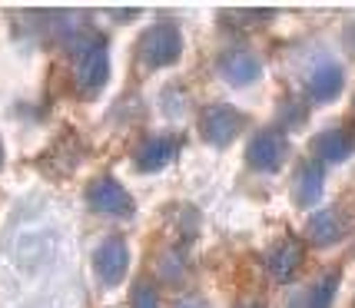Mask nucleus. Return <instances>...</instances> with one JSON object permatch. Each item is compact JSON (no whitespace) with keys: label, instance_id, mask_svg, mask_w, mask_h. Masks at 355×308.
<instances>
[{"label":"nucleus","instance_id":"nucleus-1","mask_svg":"<svg viewBox=\"0 0 355 308\" xmlns=\"http://www.w3.org/2000/svg\"><path fill=\"white\" fill-rule=\"evenodd\" d=\"M183 50V40H180V30L173 24H156L153 30H146V37L139 40V57L146 66H166L180 57Z\"/></svg>","mask_w":355,"mask_h":308},{"label":"nucleus","instance_id":"nucleus-2","mask_svg":"<svg viewBox=\"0 0 355 308\" xmlns=\"http://www.w3.org/2000/svg\"><path fill=\"white\" fill-rule=\"evenodd\" d=\"M107 73H110V60H107V44L103 40H93L90 46H83L77 57V80L80 87L87 93L100 90L107 83Z\"/></svg>","mask_w":355,"mask_h":308},{"label":"nucleus","instance_id":"nucleus-3","mask_svg":"<svg viewBox=\"0 0 355 308\" xmlns=\"http://www.w3.org/2000/svg\"><path fill=\"white\" fill-rule=\"evenodd\" d=\"M202 136L209 139V143H230L232 136H239V129L246 126V116L239 113V109L232 107H209L206 113H202Z\"/></svg>","mask_w":355,"mask_h":308},{"label":"nucleus","instance_id":"nucleus-4","mask_svg":"<svg viewBox=\"0 0 355 308\" xmlns=\"http://www.w3.org/2000/svg\"><path fill=\"white\" fill-rule=\"evenodd\" d=\"M90 206L103 216H130L133 212V199L120 183L113 179H96L90 185Z\"/></svg>","mask_w":355,"mask_h":308},{"label":"nucleus","instance_id":"nucleus-5","mask_svg":"<svg viewBox=\"0 0 355 308\" xmlns=\"http://www.w3.org/2000/svg\"><path fill=\"white\" fill-rule=\"evenodd\" d=\"M246 159L256 166V170H279L282 159H286V136L276 133V129H266L249 143Z\"/></svg>","mask_w":355,"mask_h":308},{"label":"nucleus","instance_id":"nucleus-6","mask_svg":"<svg viewBox=\"0 0 355 308\" xmlns=\"http://www.w3.org/2000/svg\"><path fill=\"white\" fill-rule=\"evenodd\" d=\"M93 265H96V272H100V278H103L107 285H116V282H123L126 265H130V252H126L123 239H107L103 246L96 248V255H93Z\"/></svg>","mask_w":355,"mask_h":308},{"label":"nucleus","instance_id":"nucleus-7","mask_svg":"<svg viewBox=\"0 0 355 308\" xmlns=\"http://www.w3.org/2000/svg\"><path fill=\"white\" fill-rule=\"evenodd\" d=\"M176 150H180V143H176L173 136H150V139H143V146L137 150V166H139V170H159V166L173 163Z\"/></svg>","mask_w":355,"mask_h":308},{"label":"nucleus","instance_id":"nucleus-8","mask_svg":"<svg viewBox=\"0 0 355 308\" xmlns=\"http://www.w3.org/2000/svg\"><path fill=\"white\" fill-rule=\"evenodd\" d=\"M293 192L299 206H312V202L319 199V192H322V163L306 159L293 176Z\"/></svg>","mask_w":355,"mask_h":308},{"label":"nucleus","instance_id":"nucleus-9","mask_svg":"<svg viewBox=\"0 0 355 308\" xmlns=\"http://www.w3.org/2000/svg\"><path fill=\"white\" fill-rule=\"evenodd\" d=\"M355 143L349 133H342V129H329L322 136L312 143V153H315V163H339L345 156H352Z\"/></svg>","mask_w":355,"mask_h":308},{"label":"nucleus","instance_id":"nucleus-10","mask_svg":"<svg viewBox=\"0 0 355 308\" xmlns=\"http://www.w3.org/2000/svg\"><path fill=\"white\" fill-rule=\"evenodd\" d=\"M345 235V219L336 212V209H325V212H315L309 219V239L315 246H332Z\"/></svg>","mask_w":355,"mask_h":308},{"label":"nucleus","instance_id":"nucleus-11","mask_svg":"<svg viewBox=\"0 0 355 308\" xmlns=\"http://www.w3.org/2000/svg\"><path fill=\"white\" fill-rule=\"evenodd\" d=\"M219 73L230 80V83L243 87V83H252V80L259 77V60L249 57V53H226L223 63H219Z\"/></svg>","mask_w":355,"mask_h":308},{"label":"nucleus","instance_id":"nucleus-12","mask_svg":"<svg viewBox=\"0 0 355 308\" xmlns=\"http://www.w3.org/2000/svg\"><path fill=\"white\" fill-rule=\"evenodd\" d=\"M342 90V70L336 63H322L319 70H312L309 77V96L312 100H332Z\"/></svg>","mask_w":355,"mask_h":308},{"label":"nucleus","instance_id":"nucleus-13","mask_svg":"<svg viewBox=\"0 0 355 308\" xmlns=\"http://www.w3.org/2000/svg\"><path fill=\"white\" fill-rule=\"evenodd\" d=\"M299 265H302V246H295V242H282V246L269 255V272L276 278L293 275Z\"/></svg>","mask_w":355,"mask_h":308},{"label":"nucleus","instance_id":"nucleus-14","mask_svg":"<svg viewBox=\"0 0 355 308\" xmlns=\"http://www.w3.org/2000/svg\"><path fill=\"white\" fill-rule=\"evenodd\" d=\"M332 292H336V278L325 275V278H319V282L312 285L309 292L295 295L289 308H329L332 305Z\"/></svg>","mask_w":355,"mask_h":308},{"label":"nucleus","instance_id":"nucleus-15","mask_svg":"<svg viewBox=\"0 0 355 308\" xmlns=\"http://www.w3.org/2000/svg\"><path fill=\"white\" fill-rule=\"evenodd\" d=\"M133 308H156V292L150 282H139L133 292Z\"/></svg>","mask_w":355,"mask_h":308},{"label":"nucleus","instance_id":"nucleus-16","mask_svg":"<svg viewBox=\"0 0 355 308\" xmlns=\"http://www.w3.org/2000/svg\"><path fill=\"white\" fill-rule=\"evenodd\" d=\"M180 308H200V305H193V302H186V305H180Z\"/></svg>","mask_w":355,"mask_h":308},{"label":"nucleus","instance_id":"nucleus-17","mask_svg":"<svg viewBox=\"0 0 355 308\" xmlns=\"http://www.w3.org/2000/svg\"><path fill=\"white\" fill-rule=\"evenodd\" d=\"M243 308H259V305H243Z\"/></svg>","mask_w":355,"mask_h":308},{"label":"nucleus","instance_id":"nucleus-18","mask_svg":"<svg viewBox=\"0 0 355 308\" xmlns=\"http://www.w3.org/2000/svg\"><path fill=\"white\" fill-rule=\"evenodd\" d=\"M0 159H3V150H0Z\"/></svg>","mask_w":355,"mask_h":308}]
</instances>
